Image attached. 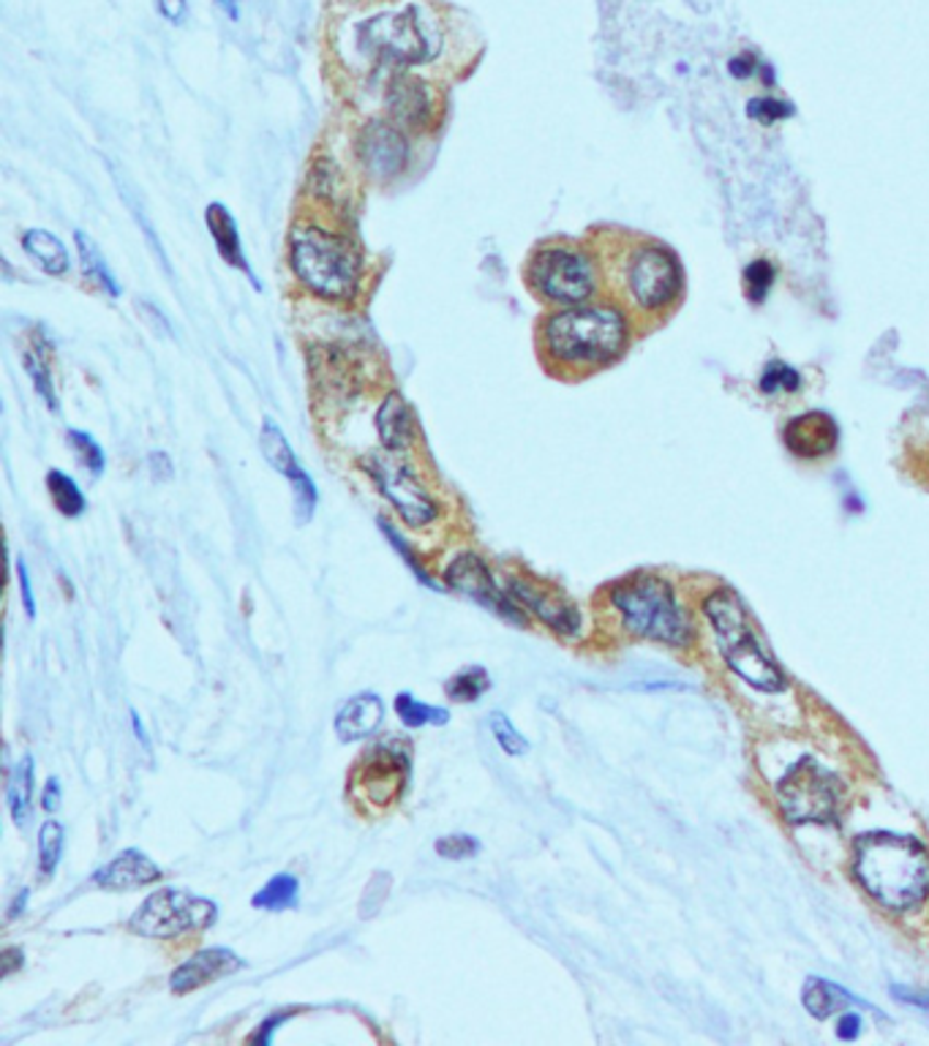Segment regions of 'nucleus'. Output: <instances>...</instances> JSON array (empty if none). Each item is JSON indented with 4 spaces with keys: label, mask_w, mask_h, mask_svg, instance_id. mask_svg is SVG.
Here are the masks:
<instances>
[{
    "label": "nucleus",
    "mask_w": 929,
    "mask_h": 1046,
    "mask_svg": "<svg viewBox=\"0 0 929 1046\" xmlns=\"http://www.w3.org/2000/svg\"><path fill=\"white\" fill-rule=\"evenodd\" d=\"M589 246L597 254L608 300L627 313L632 333L646 335L670 322L687 292L684 270L670 246L619 227L600 229Z\"/></svg>",
    "instance_id": "obj_1"
},
{
    "label": "nucleus",
    "mask_w": 929,
    "mask_h": 1046,
    "mask_svg": "<svg viewBox=\"0 0 929 1046\" xmlns=\"http://www.w3.org/2000/svg\"><path fill=\"white\" fill-rule=\"evenodd\" d=\"M632 324L611 300L557 308L537 328L543 366L564 379H584L621 360L630 346Z\"/></svg>",
    "instance_id": "obj_2"
},
{
    "label": "nucleus",
    "mask_w": 929,
    "mask_h": 1046,
    "mask_svg": "<svg viewBox=\"0 0 929 1046\" xmlns=\"http://www.w3.org/2000/svg\"><path fill=\"white\" fill-rule=\"evenodd\" d=\"M854 872L867 894L889 911H910L929 896V856L910 836L886 831L861 836Z\"/></svg>",
    "instance_id": "obj_3"
},
{
    "label": "nucleus",
    "mask_w": 929,
    "mask_h": 1046,
    "mask_svg": "<svg viewBox=\"0 0 929 1046\" xmlns=\"http://www.w3.org/2000/svg\"><path fill=\"white\" fill-rule=\"evenodd\" d=\"M355 47L362 58L393 69H415L437 60L442 36L433 11L417 0L382 9L366 16L352 31Z\"/></svg>",
    "instance_id": "obj_4"
},
{
    "label": "nucleus",
    "mask_w": 929,
    "mask_h": 1046,
    "mask_svg": "<svg viewBox=\"0 0 929 1046\" xmlns=\"http://www.w3.org/2000/svg\"><path fill=\"white\" fill-rule=\"evenodd\" d=\"M295 278L330 302H355L362 289V260L355 243L319 224H298L289 235Z\"/></svg>",
    "instance_id": "obj_5"
},
{
    "label": "nucleus",
    "mask_w": 929,
    "mask_h": 1046,
    "mask_svg": "<svg viewBox=\"0 0 929 1046\" xmlns=\"http://www.w3.org/2000/svg\"><path fill=\"white\" fill-rule=\"evenodd\" d=\"M524 281L537 300L559 308L584 306L603 289L595 249L573 240L537 246L524 264Z\"/></svg>",
    "instance_id": "obj_6"
},
{
    "label": "nucleus",
    "mask_w": 929,
    "mask_h": 1046,
    "mask_svg": "<svg viewBox=\"0 0 929 1046\" xmlns=\"http://www.w3.org/2000/svg\"><path fill=\"white\" fill-rule=\"evenodd\" d=\"M706 616L712 619L714 632H717L719 652L725 663L736 670V676L758 690H783L785 676L777 668L769 652L763 649L755 627H752L750 614L734 589H717L706 599Z\"/></svg>",
    "instance_id": "obj_7"
},
{
    "label": "nucleus",
    "mask_w": 929,
    "mask_h": 1046,
    "mask_svg": "<svg viewBox=\"0 0 929 1046\" xmlns=\"http://www.w3.org/2000/svg\"><path fill=\"white\" fill-rule=\"evenodd\" d=\"M611 603L624 627L648 641L684 646L690 643V619L681 610L674 589L657 575H630L611 589Z\"/></svg>",
    "instance_id": "obj_8"
},
{
    "label": "nucleus",
    "mask_w": 929,
    "mask_h": 1046,
    "mask_svg": "<svg viewBox=\"0 0 929 1046\" xmlns=\"http://www.w3.org/2000/svg\"><path fill=\"white\" fill-rule=\"evenodd\" d=\"M218 922V905L207 896L183 889H158L142 900L131 916L129 929L140 938L172 940L189 932H202Z\"/></svg>",
    "instance_id": "obj_9"
},
{
    "label": "nucleus",
    "mask_w": 929,
    "mask_h": 1046,
    "mask_svg": "<svg viewBox=\"0 0 929 1046\" xmlns=\"http://www.w3.org/2000/svg\"><path fill=\"white\" fill-rule=\"evenodd\" d=\"M777 801L785 820L799 823H834L843 809V787L821 763L799 761L777 785Z\"/></svg>",
    "instance_id": "obj_10"
},
{
    "label": "nucleus",
    "mask_w": 929,
    "mask_h": 1046,
    "mask_svg": "<svg viewBox=\"0 0 929 1046\" xmlns=\"http://www.w3.org/2000/svg\"><path fill=\"white\" fill-rule=\"evenodd\" d=\"M362 469L373 480L384 499L395 508L401 521L409 523L412 528L428 526L437 521L439 504L431 497L417 472L401 459V453H371L362 459Z\"/></svg>",
    "instance_id": "obj_11"
},
{
    "label": "nucleus",
    "mask_w": 929,
    "mask_h": 1046,
    "mask_svg": "<svg viewBox=\"0 0 929 1046\" xmlns=\"http://www.w3.org/2000/svg\"><path fill=\"white\" fill-rule=\"evenodd\" d=\"M412 780L409 750L398 739H384L373 745L357 761L352 774V793L360 804L373 809H388L398 804Z\"/></svg>",
    "instance_id": "obj_12"
},
{
    "label": "nucleus",
    "mask_w": 929,
    "mask_h": 1046,
    "mask_svg": "<svg viewBox=\"0 0 929 1046\" xmlns=\"http://www.w3.org/2000/svg\"><path fill=\"white\" fill-rule=\"evenodd\" d=\"M444 586L469 597L472 603H477L480 608L491 610L493 616H499V619L508 621V625H529V616H526L524 605L510 594V589L499 586L488 561L483 559V556H477L475 550H464V554H458L444 567Z\"/></svg>",
    "instance_id": "obj_13"
},
{
    "label": "nucleus",
    "mask_w": 929,
    "mask_h": 1046,
    "mask_svg": "<svg viewBox=\"0 0 929 1046\" xmlns=\"http://www.w3.org/2000/svg\"><path fill=\"white\" fill-rule=\"evenodd\" d=\"M355 158L373 180H393L409 167V136L393 120L373 118L355 136Z\"/></svg>",
    "instance_id": "obj_14"
},
{
    "label": "nucleus",
    "mask_w": 929,
    "mask_h": 1046,
    "mask_svg": "<svg viewBox=\"0 0 929 1046\" xmlns=\"http://www.w3.org/2000/svg\"><path fill=\"white\" fill-rule=\"evenodd\" d=\"M384 107H388L390 120L395 126L422 134V131H428L437 123L439 98L431 82L412 74L409 69H401L395 71L388 91H384Z\"/></svg>",
    "instance_id": "obj_15"
},
{
    "label": "nucleus",
    "mask_w": 929,
    "mask_h": 1046,
    "mask_svg": "<svg viewBox=\"0 0 929 1046\" xmlns=\"http://www.w3.org/2000/svg\"><path fill=\"white\" fill-rule=\"evenodd\" d=\"M508 589L526 610H532L543 625H548L553 632H559V635H579L581 632L579 608H575L562 592H557V589L543 586L540 581L526 575L510 578Z\"/></svg>",
    "instance_id": "obj_16"
},
{
    "label": "nucleus",
    "mask_w": 929,
    "mask_h": 1046,
    "mask_svg": "<svg viewBox=\"0 0 929 1046\" xmlns=\"http://www.w3.org/2000/svg\"><path fill=\"white\" fill-rule=\"evenodd\" d=\"M240 967H246V962L240 960L233 949H227V946H211V949L196 951L191 960H186L183 965L175 967L172 976H169V987H172L175 995H189L194 992V989L218 982V978L233 976Z\"/></svg>",
    "instance_id": "obj_17"
},
{
    "label": "nucleus",
    "mask_w": 929,
    "mask_h": 1046,
    "mask_svg": "<svg viewBox=\"0 0 929 1046\" xmlns=\"http://www.w3.org/2000/svg\"><path fill=\"white\" fill-rule=\"evenodd\" d=\"M785 448L801 461H818L834 453L839 442V428L826 412H805L794 417L783 431Z\"/></svg>",
    "instance_id": "obj_18"
},
{
    "label": "nucleus",
    "mask_w": 929,
    "mask_h": 1046,
    "mask_svg": "<svg viewBox=\"0 0 929 1046\" xmlns=\"http://www.w3.org/2000/svg\"><path fill=\"white\" fill-rule=\"evenodd\" d=\"M162 867L140 847H126L93 872V885L104 891H134L162 880Z\"/></svg>",
    "instance_id": "obj_19"
},
{
    "label": "nucleus",
    "mask_w": 929,
    "mask_h": 1046,
    "mask_svg": "<svg viewBox=\"0 0 929 1046\" xmlns=\"http://www.w3.org/2000/svg\"><path fill=\"white\" fill-rule=\"evenodd\" d=\"M373 426H377L379 442H382L384 450L390 453H406L412 450L417 439V423H415V412H412L409 401L393 390L382 399L379 404L377 417H373Z\"/></svg>",
    "instance_id": "obj_20"
},
{
    "label": "nucleus",
    "mask_w": 929,
    "mask_h": 1046,
    "mask_svg": "<svg viewBox=\"0 0 929 1046\" xmlns=\"http://www.w3.org/2000/svg\"><path fill=\"white\" fill-rule=\"evenodd\" d=\"M384 723V701L377 692H360V696L349 698L344 706L335 714V736L338 741L349 745V741H366L382 728Z\"/></svg>",
    "instance_id": "obj_21"
},
{
    "label": "nucleus",
    "mask_w": 929,
    "mask_h": 1046,
    "mask_svg": "<svg viewBox=\"0 0 929 1046\" xmlns=\"http://www.w3.org/2000/svg\"><path fill=\"white\" fill-rule=\"evenodd\" d=\"M205 222H207V229H211V238H213V246H216L218 257H222V260L227 262L229 268H235V270H240V273L249 275L251 286L260 292L262 284H260V278L254 275V270H251L249 257H246L243 243H240L238 224H235V216L229 213V207L222 205V202H211V205H207V211H205Z\"/></svg>",
    "instance_id": "obj_22"
},
{
    "label": "nucleus",
    "mask_w": 929,
    "mask_h": 1046,
    "mask_svg": "<svg viewBox=\"0 0 929 1046\" xmlns=\"http://www.w3.org/2000/svg\"><path fill=\"white\" fill-rule=\"evenodd\" d=\"M33 791H36V766L31 756H22L5 777V801L16 829L25 831L33 820Z\"/></svg>",
    "instance_id": "obj_23"
},
{
    "label": "nucleus",
    "mask_w": 929,
    "mask_h": 1046,
    "mask_svg": "<svg viewBox=\"0 0 929 1046\" xmlns=\"http://www.w3.org/2000/svg\"><path fill=\"white\" fill-rule=\"evenodd\" d=\"M801 1000H805V1009L810 1011L815 1020H826V1017L837 1014V1011L845 1009H856V1006H865L870 1009V1003L856 995H850L848 989H843L839 984L826 982V978H807L805 992H801Z\"/></svg>",
    "instance_id": "obj_24"
},
{
    "label": "nucleus",
    "mask_w": 929,
    "mask_h": 1046,
    "mask_svg": "<svg viewBox=\"0 0 929 1046\" xmlns=\"http://www.w3.org/2000/svg\"><path fill=\"white\" fill-rule=\"evenodd\" d=\"M22 249L27 251L33 262L44 270L47 275H65L71 268V257L69 249H65L63 240L58 235L47 233V229H25L20 238Z\"/></svg>",
    "instance_id": "obj_25"
},
{
    "label": "nucleus",
    "mask_w": 929,
    "mask_h": 1046,
    "mask_svg": "<svg viewBox=\"0 0 929 1046\" xmlns=\"http://www.w3.org/2000/svg\"><path fill=\"white\" fill-rule=\"evenodd\" d=\"M74 240H76V254H80V264H82V273H85V278L91 281L96 289H102L104 295L120 297L123 286L118 284V278H115V273L109 270V264L102 257V251H98V246L91 240V235L82 233V229H76Z\"/></svg>",
    "instance_id": "obj_26"
},
{
    "label": "nucleus",
    "mask_w": 929,
    "mask_h": 1046,
    "mask_svg": "<svg viewBox=\"0 0 929 1046\" xmlns=\"http://www.w3.org/2000/svg\"><path fill=\"white\" fill-rule=\"evenodd\" d=\"M260 448H262V455H265L267 464H271L273 469L278 472V475L293 477L295 472L300 469L298 455H295L293 444L287 442V437H284L282 426H278V423L273 420V417H265V423H262Z\"/></svg>",
    "instance_id": "obj_27"
},
{
    "label": "nucleus",
    "mask_w": 929,
    "mask_h": 1046,
    "mask_svg": "<svg viewBox=\"0 0 929 1046\" xmlns=\"http://www.w3.org/2000/svg\"><path fill=\"white\" fill-rule=\"evenodd\" d=\"M300 902V880L289 872H278L262 885L260 891L254 894L251 905L257 911H267V913H284L298 907Z\"/></svg>",
    "instance_id": "obj_28"
},
{
    "label": "nucleus",
    "mask_w": 929,
    "mask_h": 1046,
    "mask_svg": "<svg viewBox=\"0 0 929 1046\" xmlns=\"http://www.w3.org/2000/svg\"><path fill=\"white\" fill-rule=\"evenodd\" d=\"M44 483H47L49 499H52V504L58 508L60 515H65V519H80V515H85L87 499L74 477L65 475L63 469H49Z\"/></svg>",
    "instance_id": "obj_29"
},
{
    "label": "nucleus",
    "mask_w": 929,
    "mask_h": 1046,
    "mask_svg": "<svg viewBox=\"0 0 929 1046\" xmlns=\"http://www.w3.org/2000/svg\"><path fill=\"white\" fill-rule=\"evenodd\" d=\"M22 366H25V371H27V377H31L33 388H36L38 399H41L44 404H47L49 412H58V409H60V401H58V393H55L52 368H49L47 352L41 349V344L27 346L25 355H22Z\"/></svg>",
    "instance_id": "obj_30"
},
{
    "label": "nucleus",
    "mask_w": 929,
    "mask_h": 1046,
    "mask_svg": "<svg viewBox=\"0 0 929 1046\" xmlns=\"http://www.w3.org/2000/svg\"><path fill=\"white\" fill-rule=\"evenodd\" d=\"M491 690V676L483 665H469L444 681V696L455 703H475Z\"/></svg>",
    "instance_id": "obj_31"
},
{
    "label": "nucleus",
    "mask_w": 929,
    "mask_h": 1046,
    "mask_svg": "<svg viewBox=\"0 0 929 1046\" xmlns=\"http://www.w3.org/2000/svg\"><path fill=\"white\" fill-rule=\"evenodd\" d=\"M395 714L406 728H426V725H437L444 728L450 723V712L444 706H428V703L417 701L412 692H398L395 698Z\"/></svg>",
    "instance_id": "obj_32"
},
{
    "label": "nucleus",
    "mask_w": 929,
    "mask_h": 1046,
    "mask_svg": "<svg viewBox=\"0 0 929 1046\" xmlns=\"http://www.w3.org/2000/svg\"><path fill=\"white\" fill-rule=\"evenodd\" d=\"M63 847L65 829L58 820H47V823L38 829V878H41V883L55 875L60 858H63Z\"/></svg>",
    "instance_id": "obj_33"
},
{
    "label": "nucleus",
    "mask_w": 929,
    "mask_h": 1046,
    "mask_svg": "<svg viewBox=\"0 0 929 1046\" xmlns=\"http://www.w3.org/2000/svg\"><path fill=\"white\" fill-rule=\"evenodd\" d=\"M65 442H69L71 453H74L76 464L87 472L91 477H102L104 469H107V455H104L102 444L91 437L87 431H76V428H69L65 431Z\"/></svg>",
    "instance_id": "obj_34"
},
{
    "label": "nucleus",
    "mask_w": 929,
    "mask_h": 1046,
    "mask_svg": "<svg viewBox=\"0 0 929 1046\" xmlns=\"http://www.w3.org/2000/svg\"><path fill=\"white\" fill-rule=\"evenodd\" d=\"M379 528H382V534L388 537V543L393 545V550H398V556L404 559V564L409 567L412 575H415L417 581L422 583V586L431 589V592H442V586H439L437 578H431V572H428L426 567H422V561L417 559V554H415V548L409 545V539H406L404 534H401L398 528L393 526V523L384 521V519H379Z\"/></svg>",
    "instance_id": "obj_35"
},
{
    "label": "nucleus",
    "mask_w": 929,
    "mask_h": 1046,
    "mask_svg": "<svg viewBox=\"0 0 929 1046\" xmlns=\"http://www.w3.org/2000/svg\"><path fill=\"white\" fill-rule=\"evenodd\" d=\"M287 480H289V488H293L295 521H298V526H306V523H311L313 513H317V504H319L317 483H313V477L303 469V466H300L293 477H287Z\"/></svg>",
    "instance_id": "obj_36"
},
{
    "label": "nucleus",
    "mask_w": 929,
    "mask_h": 1046,
    "mask_svg": "<svg viewBox=\"0 0 929 1046\" xmlns=\"http://www.w3.org/2000/svg\"><path fill=\"white\" fill-rule=\"evenodd\" d=\"M488 730H491L497 745L502 747V752H508L510 758H521L529 752V741L515 730V725L510 723V717L504 712L488 714Z\"/></svg>",
    "instance_id": "obj_37"
},
{
    "label": "nucleus",
    "mask_w": 929,
    "mask_h": 1046,
    "mask_svg": "<svg viewBox=\"0 0 929 1046\" xmlns=\"http://www.w3.org/2000/svg\"><path fill=\"white\" fill-rule=\"evenodd\" d=\"M433 847H437L439 856L448 858V861H466V858H475L477 853L483 851L480 840L472 834H464V831H461V834L439 836Z\"/></svg>",
    "instance_id": "obj_38"
},
{
    "label": "nucleus",
    "mask_w": 929,
    "mask_h": 1046,
    "mask_svg": "<svg viewBox=\"0 0 929 1046\" xmlns=\"http://www.w3.org/2000/svg\"><path fill=\"white\" fill-rule=\"evenodd\" d=\"M796 388H799V377H796L790 368L779 366V362L769 368L766 377H763V390H766V393H779V390H796Z\"/></svg>",
    "instance_id": "obj_39"
},
{
    "label": "nucleus",
    "mask_w": 929,
    "mask_h": 1046,
    "mask_svg": "<svg viewBox=\"0 0 929 1046\" xmlns=\"http://www.w3.org/2000/svg\"><path fill=\"white\" fill-rule=\"evenodd\" d=\"M16 581H20V597H22V608L31 619H36V594H33V583H31V572H27V564L22 556H16Z\"/></svg>",
    "instance_id": "obj_40"
},
{
    "label": "nucleus",
    "mask_w": 929,
    "mask_h": 1046,
    "mask_svg": "<svg viewBox=\"0 0 929 1046\" xmlns=\"http://www.w3.org/2000/svg\"><path fill=\"white\" fill-rule=\"evenodd\" d=\"M293 1017H295V1011H278V1014L267 1017V1020L262 1022V1025L257 1027L254 1033H251L249 1042H251V1044H273V1036H276L278 1027H282L284 1022L293 1020Z\"/></svg>",
    "instance_id": "obj_41"
},
{
    "label": "nucleus",
    "mask_w": 929,
    "mask_h": 1046,
    "mask_svg": "<svg viewBox=\"0 0 929 1046\" xmlns=\"http://www.w3.org/2000/svg\"><path fill=\"white\" fill-rule=\"evenodd\" d=\"M136 308H140V313H142V317L147 319V324H153V328H156L158 333H164V335H172V324H169L167 313H164L162 308L156 306V302L136 300Z\"/></svg>",
    "instance_id": "obj_42"
},
{
    "label": "nucleus",
    "mask_w": 929,
    "mask_h": 1046,
    "mask_svg": "<svg viewBox=\"0 0 929 1046\" xmlns=\"http://www.w3.org/2000/svg\"><path fill=\"white\" fill-rule=\"evenodd\" d=\"M892 995H894V998H897V1000H903V1003H908L910 1009L927 1011V1014H929V992H925V989L892 987Z\"/></svg>",
    "instance_id": "obj_43"
},
{
    "label": "nucleus",
    "mask_w": 929,
    "mask_h": 1046,
    "mask_svg": "<svg viewBox=\"0 0 929 1046\" xmlns=\"http://www.w3.org/2000/svg\"><path fill=\"white\" fill-rule=\"evenodd\" d=\"M156 5L164 20H169L172 25H180L189 14V0H156Z\"/></svg>",
    "instance_id": "obj_44"
},
{
    "label": "nucleus",
    "mask_w": 929,
    "mask_h": 1046,
    "mask_svg": "<svg viewBox=\"0 0 929 1046\" xmlns=\"http://www.w3.org/2000/svg\"><path fill=\"white\" fill-rule=\"evenodd\" d=\"M147 466H151V472H153V477H156V480H169V477L175 475L172 459H169L167 453H162V450H156V453L147 455Z\"/></svg>",
    "instance_id": "obj_45"
},
{
    "label": "nucleus",
    "mask_w": 929,
    "mask_h": 1046,
    "mask_svg": "<svg viewBox=\"0 0 929 1046\" xmlns=\"http://www.w3.org/2000/svg\"><path fill=\"white\" fill-rule=\"evenodd\" d=\"M861 1025H865V1022H861V1017H856V1014H843V1017H839L837 1036H839V1038H845V1042H854V1038H859Z\"/></svg>",
    "instance_id": "obj_46"
},
{
    "label": "nucleus",
    "mask_w": 929,
    "mask_h": 1046,
    "mask_svg": "<svg viewBox=\"0 0 929 1046\" xmlns=\"http://www.w3.org/2000/svg\"><path fill=\"white\" fill-rule=\"evenodd\" d=\"M60 796H63V791H60L58 777H49L41 791V807L47 809V812H55V809L60 807Z\"/></svg>",
    "instance_id": "obj_47"
},
{
    "label": "nucleus",
    "mask_w": 929,
    "mask_h": 1046,
    "mask_svg": "<svg viewBox=\"0 0 929 1046\" xmlns=\"http://www.w3.org/2000/svg\"><path fill=\"white\" fill-rule=\"evenodd\" d=\"M22 962H25V954H22V949H14V946L3 949V976L9 978L11 973L16 971V967H22Z\"/></svg>",
    "instance_id": "obj_48"
},
{
    "label": "nucleus",
    "mask_w": 929,
    "mask_h": 1046,
    "mask_svg": "<svg viewBox=\"0 0 929 1046\" xmlns=\"http://www.w3.org/2000/svg\"><path fill=\"white\" fill-rule=\"evenodd\" d=\"M27 900H31V891L22 889L20 894L14 896V902H11V905H9V911H5V916H9V922H14V918H20L22 913H25Z\"/></svg>",
    "instance_id": "obj_49"
},
{
    "label": "nucleus",
    "mask_w": 929,
    "mask_h": 1046,
    "mask_svg": "<svg viewBox=\"0 0 929 1046\" xmlns=\"http://www.w3.org/2000/svg\"><path fill=\"white\" fill-rule=\"evenodd\" d=\"M131 728H134V736H136V741H140L142 747H151V736H147V730H145V725H142V720H140V714L136 712H131Z\"/></svg>",
    "instance_id": "obj_50"
},
{
    "label": "nucleus",
    "mask_w": 929,
    "mask_h": 1046,
    "mask_svg": "<svg viewBox=\"0 0 929 1046\" xmlns=\"http://www.w3.org/2000/svg\"><path fill=\"white\" fill-rule=\"evenodd\" d=\"M216 5L227 14L229 22H240V0H216Z\"/></svg>",
    "instance_id": "obj_51"
}]
</instances>
